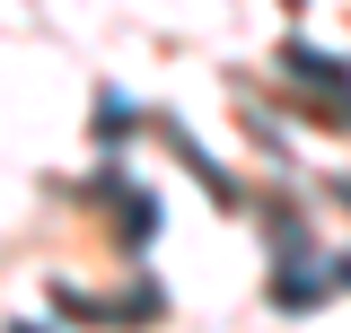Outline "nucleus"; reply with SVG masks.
<instances>
[]
</instances>
